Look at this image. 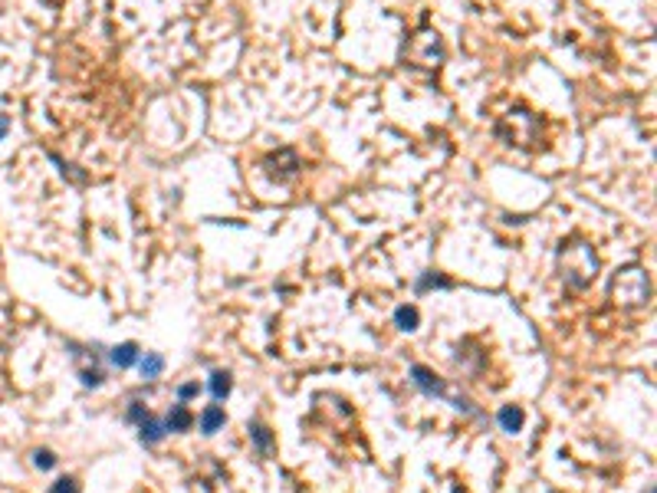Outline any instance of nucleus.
<instances>
[{"label": "nucleus", "mask_w": 657, "mask_h": 493, "mask_svg": "<svg viewBox=\"0 0 657 493\" xmlns=\"http://www.w3.org/2000/svg\"><path fill=\"white\" fill-rule=\"evenodd\" d=\"M598 254L589 240L582 237H569L559 246V270H562L565 286L572 289H585L592 286V280L598 276Z\"/></svg>", "instance_id": "1"}, {"label": "nucleus", "mask_w": 657, "mask_h": 493, "mask_svg": "<svg viewBox=\"0 0 657 493\" xmlns=\"http://www.w3.org/2000/svg\"><path fill=\"white\" fill-rule=\"evenodd\" d=\"M496 138L506 142V145H513V148H526V152H532V148L539 145V138H542V122H539L536 112L516 105V109H510L503 119L496 122Z\"/></svg>", "instance_id": "2"}, {"label": "nucleus", "mask_w": 657, "mask_h": 493, "mask_svg": "<svg viewBox=\"0 0 657 493\" xmlns=\"http://www.w3.org/2000/svg\"><path fill=\"white\" fill-rule=\"evenodd\" d=\"M444 60H447V46L441 40V33L431 30V26L414 30L408 36V43H404V63L421 69V73H437L444 66Z\"/></svg>", "instance_id": "3"}, {"label": "nucleus", "mask_w": 657, "mask_h": 493, "mask_svg": "<svg viewBox=\"0 0 657 493\" xmlns=\"http://www.w3.org/2000/svg\"><path fill=\"white\" fill-rule=\"evenodd\" d=\"M611 303L621 309H641L651 303V276L644 266H621L611 276Z\"/></svg>", "instance_id": "4"}, {"label": "nucleus", "mask_w": 657, "mask_h": 493, "mask_svg": "<svg viewBox=\"0 0 657 493\" xmlns=\"http://www.w3.org/2000/svg\"><path fill=\"white\" fill-rule=\"evenodd\" d=\"M69 358H73V368H76L79 382L85 388H99L105 382V368L99 362V352L95 349H85V346H76V342H69Z\"/></svg>", "instance_id": "5"}, {"label": "nucleus", "mask_w": 657, "mask_h": 493, "mask_svg": "<svg viewBox=\"0 0 657 493\" xmlns=\"http://www.w3.org/2000/svg\"><path fill=\"white\" fill-rule=\"evenodd\" d=\"M263 168L273 181H293L299 175V168H303V162H299V155L293 148H276V152H270L263 158Z\"/></svg>", "instance_id": "6"}, {"label": "nucleus", "mask_w": 657, "mask_h": 493, "mask_svg": "<svg viewBox=\"0 0 657 493\" xmlns=\"http://www.w3.org/2000/svg\"><path fill=\"white\" fill-rule=\"evenodd\" d=\"M411 382H414V388H421L424 395H431V398H441V395H447V385H444V378L437 372H431L427 365H414L411 368Z\"/></svg>", "instance_id": "7"}, {"label": "nucleus", "mask_w": 657, "mask_h": 493, "mask_svg": "<svg viewBox=\"0 0 657 493\" xmlns=\"http://www.w3.org/2000/svg\"><path fill=\"white\" fill-rule=\"evenodd\" d=\"M164 434H168V427H164V421H158L154 415H148L145 421H138V441L145 444V447H152V444H162Z\"/></svg>", "instance_id": "8"}, {"label": "nucleus", "mask_w": 657, "mask_h": 493, "mask_svg": "<svg viewBox=\"0 0 657 493\" xmlns=\"http://www.w3.org/2000/svg\"><path fill=\"white\" fill-rule=\"evenodd\" d=\"M191 425H194V415L184 408V401L171 405V411L164 415V427H168V431H174V434H184V431H191Z\"/></svg>", "instance_id": "9"}, {"label": "nucleus", "mask_w": 657, "mask_h": 493, "mask_svg": "<svg viewBox=\"0 0 657 493\" xmlns=\"http://www.w3.org/2000/svg\"><path fill=\"white\" fill-rule=\"evenodd\" d=\"M496 421H500V427H503L506 434H516V431H522V425H526V411H522L520 405H506V408H500Z\"/></svg>", "instance_id": "10"}, {"label": "nucleus", "mask_w": 657, "mask_h": 493, "mask_svg": "<svg viewBox=\"0 0 657 493\" xmlns=\"http://www.w3.org/2000/svg\"><path fill=\"white\" fill-rule=\"evenodd\" d=\"M224 425H227V415H224V408L221 405H207L204 411H201V434H217V431H224Z\"/></svg>", "instance_id": "11"}, {"label": "nucleus", "mask_w": 657, "mask_h": 493, "mask_svg": "<svg viewBox=\"0 0 657 493\" xmlns=\"http://www.w3.org/2000/svg\"><path fill=\"white\" fill-rule=\"evenodd\" d=\"M138 346L135 342H122V346H115V349L109 352V362L115 368H132V365H138Z\"/></svg>", "instance_id": "12"}, {"label": "nucleus", "mask_w": 657, "mask_h": 493, "mask_svg": "<svg viewBox=\"0 0 657 493\" xmlns=\"http://www.w3.org/2000/svg\"><path fill=\"white\" fill-rule=\"evenodd\" d=\"M138 372H142L145 382H154V378L164 372V356H158V352H145V356H138Z\"/></svg>", "instance_id": "13"}, {"label": "nucleus", "mask_w": 657, "mask_h": 493, "mask_svg": "<svg viewBox=\"0 0 657 493\" xmlns=\"http://www.w3.org/2000/svg\"><path fill=\"white\" fill-rule=\"evenodd\" d=\"M207 388H211V395H214V401L221 405L227 395H231V388H233V378H231V372H211V382H207Z\"/></svg>", "instance_id": "14"}, {"label": "nucleus", "mask_w": 657, "mask_h": 493, "mask_svg": "<svg viewBox=\"0 0 657 493\" xmlns=\"http://www.w3.org/2000/svg\"><path fill=\"white\" fill-rule=\"evenodd\" d=\"M394 326H398L401 332H414V329H418V326H421L418 306H408V303H404V306L394 309Z\"/></svg>", "instance_id": "15"}, {"label": "nucleus", "mask_w": 657, "mask_h": 493, "mask_svg": "<svg viewBox=\"0 0 657 493\" xmlns=\"http://www.w3.org/2000/svg\"><path fill=\"white\" fill-rule=\"evenodd\" d=\"M247 431H250V441L256 444V451H260V454H270V451H273V434H270V427H266V425L253 421Z\"/></svg>", "instance_id": "16"}, {"label": "nucleus", "mask_w": 657, "mask_h": 493, "mask_svg": "<svg viewBox=\"0 0 657 493\" xmlns=\"http://www.w3.org/2000/svg\"><path fill=\"white\" fill-rule=\"evenodd\" d=\"M427 289H451V280L437 276V273H421L418 280V293H427Z\"/></svg>", "instance_id": "17"}, {"label": "nucleus", "mask_w": 657, "mask_h": 493, "mask_svg": "<svg viewBox=\"0 0 657 493\" xmlns=\"http://www.w3.org/2000/svg\"><path fill=\"white\" fill-rule=\"evenodd\" d=\"M33 467L53 470V467H56V454H53L50 447H40V451H33Z\"/></svg>", "instance_id": "18"}, {"label": "nucleus", "mask_w": 657, "mask_h": 493, "mask_svg": "<svg viewBox=\"0 0 657 493\" xmlns=\"http://www.w3.org/2000/svg\"><path fill=\"white\" fill-rule=\"evenodd\" d=\"M50 493H79V480L76 477H60V480L50 487Z\"/></svg>", "instance_id": "19"}, {"label": "nucleus", "mask_w": 657, "mask_h": 493, "mask_svg": "<svg viewBox=\"0 0 657 493\" xmlns=\"http://www.w3.org/2000/svg\"><path fill=\"white\" fill-rule=\"evenodd\" d=\"M148 415H152V411H148L145 405H142V401H132V405H128V411H125V417L132 421V425H138V421H145Z\"/></svg>", "instance_id": "20"}, {"label": "nucleus", "mask_w": 657, "mask_h": 493, "mask_svg": "<svg viewBox=\"0 0 657 493\" xmlns=\"http://www.w3.org/2000/svg\"><path fill=\"white\" fill-rule=\"evenodd\" d=\"M197 395H201V385H197V382H184L178 388V398L181 401H191V398H197Z\"/></svg>", "instance_id": "21"}, {"label": "nucleus", "mask_w": 657, "mask_h": 493, "mask_svg": "<svg viewBox=\"0 0 657 493\" xmlns=\"http://www.w3.org/2000/svg\"><path fill=\"white\" fill-rule=\"evenodd\" d=\"M7 128H10V119H7V115H0V138L7 135Z\"/></svg>", "instance_id": "22"}]
</instances>
